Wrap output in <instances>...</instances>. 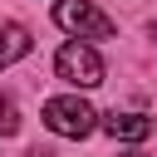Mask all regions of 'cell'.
I'll return each mask as SVG.
<instances>
[{"mask_svg": "<svg viewBox=\"0 0 157 157\" xmlns=\"http://www.w3.org/2000/svg\"><path fill=\"white\" fill-rule=\"evenodd\" d=\"M123 157H142V152H123Z\"/></svg>", "mask_w": 157, "mask_h": 157, "instance_id": "cell-7", "label": "cell"}, {"mask_svg": "<svg viewBox=\"0 0 157 157\" xmlns=\"http://www.w3.org/2000/svg\"><path fill=\"white\" fill-rule=\"evenodd\" d=\"M54 25L64 34H74L78 44H93V39H113L118 25L93 5V0H54Z\"/></svg>", "mask_w": 157, "mask_h": 157, "instance_id": "cell-1", "label": "cell"}, {"mask_svg": "<svg viewBox=\"0 0 157 157\" xmlns=\"http://www.w3.org/2000/svg\"><path fill=\"white\" fill-rule=\"evenodd\" d=\"M20 132V108L15 98H0V137H15Z\"/></svg>", "mask_w": 157, "mask_h": 157, "instance_id": "cell-6", "label": "cell"}, {"mask_svg": "<svg viewBox=\"0 0 157 157\" xmlns=\"http://www.w3.org/2000/svg\"><path fill=\"white\" fill-rule=\"evenodd\" d=\"M39 157H49V152H39Z\"/></svg>", "mask_w": 157, "mask_h": 157, "instance_id": "cell-8", "label": "cell"}, {"mask_svg": "<svg viewBox=\"0 0 157 157\" xmlns=\"http://www.w3.org/2000/svg\"><path fill=\"white\" fill-rule=\"evenodd\" d=\"M25 54H29V29L15 25V20H0V69L20 64Z\"/></svg>", "mask_w": 157, "mask_h": 157, "instance_id": "cell-5", "label": "cell"}, {"mask_svg": "<svg viewBox=\"0 0 157 157\" xmlns=\"http://www.w3.org/2000/svg\"><path fill=\"white\" fill-rule=\"evenodd\" d=\"M54 74H59L69 88H98V83H103V59H98L93 44L69 39V44H59V54H54Z\"/></svg>", "mask_w": 157, "mask_h": 157, "instance_id": "cell-2", "label": "cell"}, {"mask_svg": "<svg viewBox=\"0 0 157 157\" xmlns=\"http://www.w3.org/2000/svg\"><path fill=\"white\" fill-rule=\"evenodd\" d=\"M152 118H142V113H108L103 118V132L113 137V142H147L152 137Z\"/></svg>", "mask_w": 157, "mask_h": 157, "instance_id": "cell-4", "label": "cell"}, {"mask_svg": "<svg viewBox=\"0 0 157 157\" xmlns=\"http://www.w3.org/2000/svg\"><path fill=\"white\" fill-rule=\"evenodd\" d=\"M44 128L59 132V137H88V132L98 128V113H93L78 93H59V98L44 103Z\"/></svg>", "mask_w": 157, "mask_h": 157, "instance_id": "cell-3", "label": "cell"}]
</instances>
